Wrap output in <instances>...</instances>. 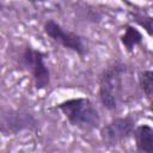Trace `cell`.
Segmentation results:
<instances>
[{
	"label": "cell",
	"mask_w": 153,
	"mask_h": 153,
	"mask_svg": "<svg viewBox=\"0 0 153 153\" xmlns=\"http://www.w3.org/2000/svg\"><path fill=\"white\" fill-rule=\"evenodd\" d=\"M55 109L66 117L72 127L82 131H92L100 127L102 118L99 111L90 98L76 97L66 99L56 104Z\"/></svg>",
	"instance_id": "cell-2"
},
{
	"label": "cell",
	"mask_w": 153,
	"mask_h": 153,
	"mask_svg": "<svg viewBox=\"0 0 153 153\" xmlns=\"http://www.w3.org/2000/svg\"><path fill=\"white\" fill-rule=\"evenodd\" d=\"M131 136L137 153H153V128L149 124H136Z\"/></svg>",
	"instance_id": "cell-7"
},
{
	"label": "cell",
	"mask_w": 153,
	"mask_h": 153,
	"mask_svg": "<svg viewBox=\"0 0 153 153\" xmlns=\"http://www.w3.org/2000/svg\"><path fill=\"white\" fill-rule=\"evenodd\" d=\"M137 86L148 102L152 100L153 72L152 69H141L137 73Z\"/></svg>",
	"instance_id": "cell-10"
},
{
	"label": "cell",
	"mask_w": 153,
	"mask_h": 153,
	"mask_svg": "<svg viewBox=\"0 0 153 153\" xmlns=\"http://www.w3.org/2000/svg\"><path fill=\"white\" fill-rule=\"evenodd\" d=\"M4 10H5V5L2 2H0V14L4 12Z\"/></svg>",
	"instance_id": "cell-11"
},
{
	"label": "cell",
	"mask_w": 153,
	"mask_h": 153,
	"mask_svg": "<svg viewBox=\"0 0 153 153\" xmlns=\"http://www.w3.org/2000/svg\"><path fill=\"white\" fill-rule=\"evenodd\" d=\"M120 41L124 49L128 53L134 51V49L142 44L143 42V35L142 32L134 26L133 24H126L123 26V33L120 36Z\"/></svg>",
	"instance_id": "cell-8"
},
{
	"label": "cell",
	"mask_w": 153,
	"mask_h": 153,
	"mask_svg": "<svg viewBox=\"0 0 153 153\" xmlns=\"http://www.w3.org/2000/svg\"><path fill=\"white\" fill-rule=\"evenodd\" d=\"M136 120L133 116H117L99 127V137L104 146L115 147L131 137Z\"/></svg>",
	"instance_id": "cell-5"
},
{
	"label": "cell",
	"mask_w": 153,
	"mask_h": 153,
	"mask_svg": "<svg viewBox=\"0 0 153 153\" xmlns=\"http://www.w3.org/2000/svg\"><path fill=\"white\" fill-rule=\"evenodd\" d=\"M131 6H133V8L129 10V13H128L129 20L131 23L137 24L139 26H142L145 29V31L147 32V35L151 37L153 35V18H152V16H149L146 11L137 8L135 5H131Z\"/></svg>",
	"instance_id": "cell-9"
},
{
	"label": "cell",
	"mask_w": 153,
	"mask_h": 153,
	"mask_svg": "<svg viewBox=\"0 0 153 153\" xmlns=\"http://www.w3.org/2000/svg\"><path fill=\"white\" fill-rule=\"evenodd\" d=\"M43 31L53 42L62 45L65 49L76 53L80 57H85L87 55L88 49L85 43V37L67 30L55 19H47L43 24Z\"/></svg>",
	"instance_id": "cell-4"
},
{
	"label": "cell",
	"mask_w": 153,
	"mask_h": 153,
	"mask_svg": "<svg viewBox=\"0 0 153 153\" xmlns=\"http://www.w3.org/2000/svg\"><path fill=\"white\" fill-rule=\"evenodd\" d=\"M38 127L36 117L22 109H8L0 115V134L17 135L24 130H35Z\"/></svg>",
	"instance_id": "cell-6"
},
{
	"label": "cell",
	"mask_w": 153,
	"mask_h": 153,
	"mask_svg": "<svg viewBox=\"0 0 153 153\" xmlns=\"http://www.w3.org/2000/svg\"><path fill=\"white\" fill-rule=\"evenodd\" d=\"M47 54L26 44L19 56L20 69L27 72L36 90H44L50 85V71L45 63Z\"/></svg>",
	"instance_id": "cell-3"
},
{
	"label": "cell",
	"mask_w": 153,
	"mask_h": 153,
	"mask_svg": "<svg viewBox=\"0 0 153 153\" xmlns=\"http://www.w3.org/2000/svg\"><path fill=\"white\" fill-rule=\"evenodd\" d=\"M131 71L122 61H115L106 66L99 75L98 97L102 105L109 111H117L128 99V88L130 84Z\"/></svg>",
	"instance_id": "cell-1"
}]
</instances>
